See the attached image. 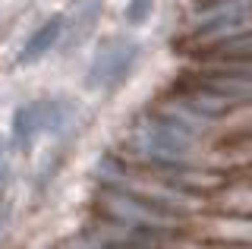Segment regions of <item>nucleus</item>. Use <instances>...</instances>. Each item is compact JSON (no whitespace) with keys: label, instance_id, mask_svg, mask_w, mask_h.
<instances>
[{"label":"nucleus","instance_id":"1","mask_svg":"<svg viewBox=\"0 0 252 249\" xmlns=\"http://www.w3.org/2000/svg\"><path fill=\"white\" fill-rule=\"evenodd\" d=\"M41 133H51V101L22 104L13 117V145L19 152H29Z\"/></svg>","mask_w":252,"mask_h":249},{"label":"nucleus","instance_id":"2","mask_svg":"<svg viewBox=\"0 0 252 249\" xmlns=\"http://www.w3.org/2000/svg\"><path fill=\"white\" fill-rule=\"evenodd\" d=\"M136 60V44H117V48H107L104 54H98L92 73H89V85L92 89H110L126 76L129 63Z\"/></svg>","mask_w":252,"mask_h":249},{"label":"nucleus","instance_id":"3","mask_svg":"<svg viewBox=\"0 0 252 249\" xmlns=\"http://www.w3.org/2000/svg\"><path fill=\"white\" fill-rule=\"evenodd\" d=\"M60 26H63L60 19H51L47 26H41V29H38V32L32 35V41L26 44V48H22V54H19V63H32V60H38V57H41V54H44L47 48H51L54 41H57V35H60Z\"/></svg>","mask_w":252,"mask_h":249},{"label":"nucleus","instance_id":"4","mask_svg":"<svg viewBox=\"0 0 252 249\" xmlns=\"http://www.w3.org/2000/svg\"><path fill=\"white\" fill-rule=\"evenodd\" d=\"M148 6H152V0H136V3L129 6V22H142L148 13Z\"/></svg>","mask_w":252,"mask_h":249},{"label":"nucleus","instance_id":"5","mask_svg":"<svg viewBox=\"0 0 252 249\" xmlns=\"http://www.w3.org/2000/svg\"><path fill=\"white\" fill-rule=\"evenodd\" d=\"M6 218H10V212H6V205L0 202V233H3V227H6Z\"/></svg>","mask_w":252,"mask_h":249}]
</instances>
